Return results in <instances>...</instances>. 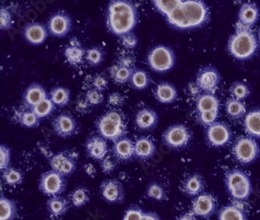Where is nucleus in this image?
<instances>
[{
	"instance_id": "obj_1",
	"label": "nucleus",
	"mask_w": 260,
	"mask_h": 220,
	"mask_svg": "<svg viewBox=\"0 0 260 220\" xmlns=\"http://www.w3.org/2000/svg\"><path fill=\"white\" fill-rule=\"evenodd\" d=\"M138 22L137 9L130 1H112L108 7L107 24L110 31L121 37L132 32Z\"/></svg>"
},
{
	"instance_id": "obj_2",
	"label": "nucleus",
	"mask_w": 260,
	"mask_h": 220,
	"mask_svg": "<svg viewBox=\"0 0 260 220\" xmlns=\"http://www.w3.org/2000/svg\"><path fill=\"white\" fill-rule=\"evenodd\" d=\"M257 39L255 34L241 24L236 33L232 35L228 43L231 54L238 59H247L252 57L256 52Z\"/></svg>"
},
{
	"instance_id": "obj_3",
	"label": "nucleus",
	"mask_w": 260,
	"mask_h": 220,
	"mask_svg": "<svg viewBox=\"0 0 260 220\" xmlns=\"http://www.w3.org/2000/svg\"><path fill=\"white\" fill-rule=\"evenodd\" d=\"M96 127L101 137L114 142L124 137L127 133L124 116L117 110H110L102 116Z\"/></svg>"
},
{
	"instance_id": "obj_4",
	"label": "nucleus",
	"mask_w": 260,
	"mask_h": 220,
	"mask_svg": "<svg viewBox=\"0 0 260 220\" xmlns=\"http://www.w3.org/2000/svg\"><path fill=\"white\" fill-rule=\"evenodd\" d=\"M225 183L231 196L238 201H245L250 197L252 185L250 178L240 169H232L225 176Z\"/></svg>"
},
{
	"instance_id": "obj_5",
	"label": "nucleus",
	"mask_w": 260,
	"mask_h": 220,
	"mask_svg": "<svg viewBox=\"0 0 260 220\" xmlns=\"http://www.w3.org/2000/svg\"><path fill=\"white\" fill-rule=\"evenodd\" d=\"M181 7L187 28L200 27L208 21L210 11L202 1H182Z\"/></svg>"
},
{
	"instance_id": "obj_6",
	"label": "nucleus",
	"mask_w": 260,
	"mask_h": 220,
	"mask_svg": "<svg viewBox=\"0 0 260 220\" xmlns=\"http://www.w3.org/2000/svg\"><path fill=\"white\" fill-rule=\"evenodd\" d=\"M148 63L154 71L164 73L174 67L175 55L171 48L160 45L149 52Z\"/></svg>"
},
{
	"instance_id": "obj_7",
	"label": "nucleus",
	"mask_w": 260,
	"mask_h": 220,
	"mask_svg": "<svg viewBox=\"0 0 260 220\" xmlns=\"http://www.w3.org/2000/svg\"><path fill=\"white\" fill-rule=\"evenodd\" d=\"M232 153L237 161L244 165L250 164L258 158L259 147L252 137L243 136L237 139Z\"/></svg>"
},
{
	"instance_id": "obj_8",
	"label": "nucleus",
	"mask_w": 260,
	"mask_h": 220,
	"mask_svg": "<svg viewBox=\"0 0 260 220\" xmlns=\"http://www.w3.org/2000/svg\"><path fill=\"white\" fill-rule=\"evenodd\" d=\"M65 176L54 170L46 172L41 176L39 189L49 197L60 196L66 189Z\"/></svg>"
},
{
	"instance_id": "obj_9",
	"label": "nucleus",
	"mask_w": 260,
	"mask_h": 220,
	"mask_svg": "<svg viewBox=\"0 0 260 220\" xmlns=\"http://www.w3.org/2000/svg\"><path fill=\"white\" fill-rule=\"evenodd\" d=\"M78 156L73 151H63L53 154L49 159L51 168L65 176L72 174L76 169Z\"/></svg>"
},
{
	"instance_id": "obj_10",
	"label": "nucleus",
	"mask_w": 260,
	"mask_h": 220,
	"mask_svg": "<svg viewBox=\"0 0 260 220\" xmlns=\"http://www.w3.org/2000/svg\"><path fill=\"white\" fill-rule=\"evenodd\" d=\"M166 145L171 149H181L188 145L191 140V134L185 126L176 124L166 130L162 134Z\"/></svg>"
},
{
	"instance_id": "obj_11",
	"label": "nucleus",
	"mask_w": 260,
	"mask_h": 220,
	"mask_svg": "<svg viewBox=\"0 0 260 220\" xmlns=\"http://www.w3.org/2000/svg\"><path fill=\"white\" fill-rule=\"evenodd\" d=\"M208 142L213 147H222L230 142L232 131L223 123H215L206 131Z\"/></svg>"
},
{
	"instance_id": "obj_12",
	"label": "nucleus",
	"mask_w": 260,
	"mask_h": 220,
	"mask_svg": "<svg viewBox=\"0 0 260 220\" xmlns=\"http://www.w3.org/2000/svg\"><path fill=\"white\" fill-rule=\"evenodd\" d=\"M100 193L107 202L113 204L121 203L125 196L123 185L115 179L103 181L100 185Z\"/></svg>"
},
{
	"instance_id": "obj_13",
	"label": "nucleus",
	"mask_w": 260,
	"mask_h": 220,
	"mask_svg": "<svg viewBox=\"0 0 260 220\" xmlns=\"http://www.w3.org/2000/svg\"><path fill=\"white\" fill-rule=\"evenodd\" d=\"M72 27V19L67 13L59 11L52 15L48 23L49 33L56 37H64Z\"/></svg>"
},
{
	"instance_id": "obj_14",
	"label": "nucleus",
	"mask_w": 260,
	"mask_h": 220,
	"mask_svg": "<svg viewBox=\"0 0 260 220\" xmlns=\"http://www.w3.org/2000/svg\"><path fill=\"white\" fill-rule=\"evenodd\" d=\"M220 82V75L217 70L211 66L203 68L199 72L196 78L198 87L206 92L213 94Z\"/></svg>"
},
{
	"instance_id": "obj_15",
	"label": "nucleus",
	"mask_w": 260,
	"mask_h": 220,
	"mask_svg": "<svg viewBox=\"0 0 260 220\" xmlns=\"http://www.w3.org/2000/svg\"><path fill=\"white\" fill-rule=\"evenodd\" d=\"M217 207L216 199L210 194L199 195L191 205L193 214L203 218H209L215 213Z\"/></svg>"
},
{
	"instance_id": "obj_16",
	"label": "nucleus",
	"mask_w": 260,
	"mask_h": 220,
	"mask_svg": "<svg viewBox=\"0 0 260 220\" xmlns=\"http://www.w3.org/2000/svg\"><path fill=\"white\" fill-rule=\"evenodd\" d=\"M53 127L55 133L59 137L68 138L76 132L77 122L74 117L70 114H62L55 119Z\"/></svg>"
},
{
	"instance_id": "obj_17",
	"label": "nucleus",
	"mask_w": 260,
	"mask_h": 220,
	"mask_svg": "<svg viewBox=\"0 0 260 220\" xmlns=\"http://www.w3.org/2000/svg\"><path fill=\"white\" fill-rule=\"evenodd\" d=\"M23 34L27 43L33 46H39L45 43L49 34L44 24L40 23H31L24 27Z\"/></svg>"
},
{
	"instance_id": "obj_18",
	"label": "nucleus",
	"mask_w": 260,
	"mask_h": 220,
	"mask_svg": "<svg viewBox=\"0 0 260 220\" xmlns=\"http://www.w3.org/2000/svg\"><path fill=\"white\" fill-rule=\"evenodd\" d=\"M85 149L90 157L101 161L108 154V144L105 138L100 136H92L87 140Z\"/></svg>"
},
{
	"instance_id": "obj_19",
	"label": "nucleus",
	"mask_w": 260,
	"mask_h": 220,
	"mask_svg": "<svg viewBox=\"0 0 260 220\" xmlns=\"http://www.w3.org/2000/svg\"><path fill=\"white\" fill-rule=\"evenodd\" d=\"M47 98L46 89L39 83H32L29 85L23 96L24 105L31 108Z\"/></svg>"
},
{
	"instance_id": "obj_20",
	"label": "nucleus",
	"mask_w": 260,
	"mask_h": 220,
	"mask_svg": "<svg viewBox=\"0 0 260 220\" xmlns=\"http://www.w3.org/2000/svg\"><path fill=\"white\" fill-rule=\"evenodd\" d=\"M85 49L76 38H72L64 50V56L70 64L78 66L85 58Z\"/></svg>"
},
{
	"instance_id": "obj_21",
	"label": "nucleus",
	"mask_w": 260,
	"mask_h": 220,
	"mask_svg": "<svg viewBox=\"0 0 260 220\" xmlns=\"http://www.w3.org/2000/svg\"><path fill=\"white\" fill-rule=\"evenodd\" d=\"M113 156L120 161H127L135 156V143L129 138L123 137L114 142Z\"/></svg>"
},
{
	"instance_id": "obj_22",
	"label": "nucleus",
	"mask_w": 260,
	"mask_h": 220,
	"mask_svg": "<svg viewBox=\"0 0 260 220\" xmlns=\"http://www.w3.org/2000/svg\"><path fill=\"white\" fill-rule=\"evenodd\" d=\"M155 153L154 141L149 137H141L135 142V156L140 159H149Z\"/></svg>"
},
{
	"instance_id": "obj_23",
	"label": "nucleus",
	"mask_w": 260,
	"mask_h": 220,
	"mask_svg": "<svg viewBox=\"0 0 260 220\" xmlns=\"http://www.w3.org/2000/svg\"><path fill=\"white\" fill-rule=\"evenodd\" d=\"M159 121L157 114L152 108H144L139 111L135 117V124L142 130L153 128Z\"/></svg>"
},
{
	"instance_id": "obj_24",
	"label": "nucleus",
	"mask_w": 260,
	"mask_h": 220,
	"mask_svg": "<svg viewBox=\"0 0 260 220\" xmlns=\"http://www.w3.org/2000/svg\"><path fill=\"white\" fill-rule=\"evenodd\" d=\"M239 21L245 27H249L253 25L259 17V11L256 4L254 3H246L241 7L239 11Z\"/></svg>"
},
{
	"instance_id": "obj_25",
	"label": "nucleus",
	"mask_w": 260,
	"mask_h": 220,
	"mask_svg": "<svg viewBox=\"0 0 260 220\" xmlns=\"http://www.w3.org/2000/svg\"><path fill=\"white\" fill-rule=\"evenodd\" d=\"M155 95L156 99L161 103H171L178 96V91L171 84L162 82L155 88Z\"/></svg>"
},
{
	"instance_id": "obj_26",
	"label": "nucleus",
	"mask_w": 260,
	"mask_h": 220,
	"mask_svg": "<svg viewBox=\"0 0 260 220\" xmlns=\"http://www.w3.org/2000/svg\"><path fill=\"white\" fill-rule=\"evenodd\" d=\"M204 189V180L199 174L190 175L183 183V190L188 196H197Z\"/></svg>"
},
{
	"instance_id": "obj_27",
	"label": "nucleus",
	"mask_w": 260,
	"mask_h": 220,
	"mask_svg": "<svg viewBox=\"0 0 260 220\" xmlns=\"http://www.w3.org/2000/svg\"><path fill=\"white\" fill-rule=\"evenodd\" d=\"M245 131L253 137H260V109L252 110L247 114L244 121Z\"/></svg>"
},
{
	"instance_id": "obj_28",
	"label": "nucleus",
	"mask_w": 260,
	"mask_h": 220,
	"mask_svg": "<svg viewBox=\"0 0 260 220\" xmlns=\"http://www.w3.org/2000/svg\"><path fill=\"white\" fill-rule=\"evenodd\" d=\"M46 207L51 215L59 216L68 212L69 209V202L63 197H50L46 202Z\"/></svg>"
},
{
	"instance_id": "obj_29",
	"label": "nucleus",
	"mask_w": 260,
	"mask_h": 220,
	"mask_svg": "<svg viewBox=\"0 0 260 220\" xmlns=\"http://www.w3.org/2000/svg\"><path fill=\"white\" fill-rule=\"evenodd\" d=\"M17 207L14 200L0 196V220H14L17 216Z\"/></svg>"
},
{
	"instance_id": "obj_30",
	"label": "nucleus",
	"mask_w": 260,
	"mask_h": 220,
	"mask_svg": "<svg viewBox=\"0 0 260 220\" xmlns=\"http://www.w3.org/2000/svg\"><path fill=\"white\" fill-rule=\"evenodd\" d=\"M218 220H247L242 208L235 205H226L220 209Z\"/></svg>"
},
{
	"instance_id": "obj_31",
	"label": "nucleus",
	"mask_w": 260,
	"mask_h": 220,
	"mask_svg": "<svg viewBox=\"0 0 260 220\" xmlns=\"http://www.w3.org/2000/svg\"><path fill=\"white\" fill-rule=\"evenodd\" d=\"M197 109L200 114L219 110V100L213 94H203L198 99Z\"/></svg>"
},
{
	"instance_id": "obj_32",
	"label": "nucleus",
	"mask_w": 260,
	"mask_h": 220,
	"mask_svg": "<svg viewBox=\"0 0 260 220\" xmlns=\"http://www.w3.org/2000/svg\"><path fill=\"white\" fill-rule=\"evenodd\" d=\"M135 71L134 67L122 66L118 63L117 65H113L110 68V75L114 80V82H117V84L127 83L132 79V75Z\"/></svg>"
},
{
	"instance_id": "obj_33",
	"label": "nucleus",
	"mask_w": 260,
	"mask_h": 220,
	"mask_svg": "<svg viewBox=\"0 0 260 220\" xmlns=\"http://www.w3.org/2000/svg\"><path fill=\"white\" fill-rule=\"evenodd\" d=\"M15 115L17 122L20 123L24 127H27V128H34L39 125L40 119L35 114L31 108L20 111Z\"/></svg>"
},
{
	"instance_id": "obj_34",
	"label": "nucleus",
	"mask_w": 260,
	"mask_h": 220,
	"mask_svg": "<svg viewBox=\"0 0 260 220\" xmlns=\"http://www.w3.org/2000/svg\"><path fill=\"white\" fill-rule=\"evenodd\" d=\"M49 98L55 105L63 107L69 102L71 91L64 87H56L51 91Z\"/></svg>"
},
{
	"instance_id": "obj_35",
	"label": "nucleus",
	"mask_w": 260,
	"mask_h": 220,
	"mask_svg": "<svg viewBox=\"0 0 260 220\" xmlns=\"http://www.w3.org/2000/svg\"><path fill=\"white\" fill-rule=\"evenodd\" d=\"M225 108H226V114L232 119L241 118L246 113L245 104L241 102L240 100L235 99V98L228 100Z\"/></svg>"
},
{
	"instance_id": "obj_36",
	"label": "nucleus",
	"mask_w": 260,
	"mask_h": 220,
	"mask_svg": "<svg viewBox=\"0 0 260 220\" xmlns=\"http://www.w3.org/2000/svg\"><path fill=\"white\" fill-rule=\"evenodd\" d=\"M3 179L9 186L21 185L24 180V174L20 169L9 167L3 173Z\"/></svg>"
},
{
	"instance_id": "obj_37",
	"label": "nucleus",
	"mask_w": 260,
	"mask_h": 220,
	"mask_svg": "<svg viewBox=\"0 0 260 220\" xmlns=\"http://www.w3.org/2000/svg\"><path fill=\"white\" fill-rule=\"evenodd\" d=\"M73 205L76 208L84 206L89 202L90 193L88 190L83 187L75 188L71 195Z\"/></svg>"
},
{
	"instance_id": "obj_38",
	"label": "nucleus",
	"mask_w": 260,
	"mask_h": 220,
	"mask_svg": "<svg viewBox=\"0 0 260 220\" xmlns=\"http://www.w3.org/2000/svg\"><path fill=\"white\" fill-rule=\"evenodd\" d=\"M55 108H56V105L53 103L50 98L48 97L47 98L43 100V102H41L40 103L32 108V109L35 114L39 117V119H41L49 117V115L53 114Z\"/></svg>"
},
{
	"instance_id": "obj_39",
	"label": "nucleus",
	"mask_w": 260,
	"mask_h": 220,
	"mask_svg": "<svg viewBox=\"0 0 260 220\" xmlns=\"http://www.w3.org/2000/svg\"><path fill=\"white\" fill-rule=\"evenodd\" d=\"M132 86L136 89H145L149 86L150 79H149V75L142 69H138L134 72L132 75Z\"/></svg>"
},
{
	"instance_id": "obj_40",
	"label": "nucleus",
	"mask_w": 260,
	"mask_h": 220,
	"mask_svg": "<svg viewBox=\"0 0 260 220\" xmlns=\"http://www.w3.org/2000/svg\"><path fill=\"white\" fill-rule=\"evenodd\" d=\"M231 95L232 98L242 100L250 95V90L245 84L242 82H235L230 88Z\"/></svg>"
},
{
	"instance_id": "obj_41",
	"label": "nucleus",
	"mask_w": 260,
	"mask_h": 220,
	"mask_svg": "<svg viewBox=\"0 0 260 220\" xmlns=\"http://www.w3.org/2000/svg\"><path fill=\"white\" fill-rule=\"evenodd\" d=\"M181 4V1H153L156 10L166 17L170 15Z\"/></svg>"
},
{
	"instance_id": "obj_42",
	"label": "nucleus",
	"mask_w": 260,
	"mask_h": 220,
	"mask_svg": "<svg viewBox=\"0 0 260 220\" xmlns=\"http://www.w3.org/2000/svg\"><path fill=\"white\" fill-rule=\"evenodd\" d=\"M87 61L93 66L100 65L103 60V53L102 49L98 47L91 48L88 49L86 56Z\"/></svg>"
},
{
	"instance_id": "obj_43",
	"label": "nucleus",
	"mask_w": 260,
	"mask_h": 220,
	"mask_svg": "<svg viewBox=\"0 0 260 220\" xmlns=\"http://www.w3.org/2000/svg\"><path fill=\"white\" fill-rule=\"evenodd\" d=\"M12 14L7 7H2L0 9V28L1 30H8L12 26Z\"/></svg>"
},
{
	"instance_id": "obj_44",
	"label": "nucleus",
	"mask_w": 260,
	"mask_h": 220,
	"mask_svg": "<svg viewBox=\"0 0 260 220\" xmlns=\"http://www.w3.org/2000/svg\"><path fill=\"white\" fill-rule=\"evenodd\" d=\"M147 195L156 201H162L165 198L166 193L164 188L156 183H152L147 189Z\"/></svg>"
},
{
	"instance_id": "obj_45",
	"label": "nucleus",
	"mask_w": 260,
	"mask_h": 220,
	"mask_svg": "<svg viewBox=\"0 0 260 220\" xmlns=\"http://www.w3.org/2000/svg\"><path fill=\"white\" fill-rule=\"evenodd\" d=\"M10 157L11 153L10 149L4 144L0 145V169L4 172L7 168L10 167Z\"/></svg>"
},
{
	"instance_id": "obj_46",
	"label": "nucleus",
	"mask_w": 260,
	"mask_h": 220,
	"mask_svg": "<svg viewBox=\"0 0 260 220\" xmlns=\"http://www.w3.org/2000/svg\"><path fill=\"white\" fill-rule=\"evenodd\" d=\"M219 110H215V111H209V112L201 113L199 114V120L202 124L205 126H211L212 124H215L216 119L218 117Z\"/></svg>"
},
{
	"instance_id": "obj_47",
	"label": "nucleus",
	"mask_w": 260,
	"mask_h": 220,
	"mask_svg": "<svg viewBox=\"0 0 260 220\" xmlns=\"http://www.w3.org/2000/svg\"><path fill=\"white\" fill-rule=\"evenodd\" d=\"M100 162L102 171L106 174L112 173L117 166L115 159H113L110 155H107L104 159H102Z\"/></svg>"
},
{
	"instance_id": "obj_48",
	"label": "nucleus",
	"mask_w": 260,
	"mask_h": 220,
	"mask_svg": "<svg viewBox=\"0 0 260 220\" xmlns=\"http://www.w3.org/2000/svg\"><path fill=\"white\" fill-rule=\"evenodd\" d=\"M103 93L99 90L93 88V89L88 90L85 96V99L89 102L91 105H99L102 103L103 101Z\"/></svg>"
},
{
	"instance_id": "obj_49",
	"label": "nucleus",
	"mask_w": 260,
	"mask_h": 220,
	"mask_svg": "<svg viewBox=\"0 0 260 220\" xmlns=\"http://www.w3.org/2000/svg\"><path fill=\"white\" fill-rule=\"evenodd\" d=\"M145 212L137 205H132L126 211L123 220H141Z\"/></svg>"
},
{
	"instance_id": "obj_50",
	"label": "nucleus",
	"mask_w": 260,
	"mask_h": 220,
	"mask_svg": "<svg viewBox=\"0 0 260 220\" xmlns=\"http://www.w3.org/2000/svg\"><path fill=\"white\" fill-rule=\"evenodd\" d=\"M120 43L126 49H133L138 44V38L134 33L129 32L120 37Z\"/></svg>"
},
{
	"instance_id": "obj_51",
	"label": "nucleus",
	"mask_w": 260,
	"mask_h": 220,
	"mask_svg": "<svg viewBox=\"0 0 260 220\" xmlns=\"http://www.w3.org/2000/svg\"><path fill=\"white\" fill-rule=\"evenodd\" d=\"M125 102V98L120 92H113L109 95L108 103L112 106H121Z\"/></svg>"
},
{
	"instance_id": "obj_52",
	"label": "nucleus",
	"mask_w": 260,
	"mask_h": 220,
	"mask_svg": "<svg viewBox=\"0 0 260 220\" xmlns=\"http://www.w3.org/2000/svg\"><path fill=\"white\" fill-rule=\"evenodd\" d=\"M92 85L94 86V88L102 92L107 88L108 82H107L105 77L103 76V75H97L93 78Z\"/></svg>"
},
{
	"instance_id": "obj_53",
	"label": "nucleus",
	"mask_w": 260,
	"mask_h": 220,
	"mask_svg": "<svg viewBox=\"0 0 260 220\" xmlns=\"http://www.w3.org/2000/svg\"><path fill=\"white\" fill-rule=\"evenodd\" d=\"M135 63V57L131 54H123L119 58L118 64L126 67H133Z\"/></svg>"
},
{
	"instance_id": "obj_54",
	"label": "nucleus",
	"mask_w": 260,
	"mask_h": 220,
	"mask_svg": "<svg viewBox=\"0 0 260 220\" xmlns=\"http://www.w3.org/2000/svg\"><path fill=\"white\" fill-rule=\"evenodd\" d=\"M90 105H91V104H90L86 99H81L78 101L76 108L78 112L81 113V114H85L88 112Z\"/></svg>"
},
{
	"instance_id": "obj_55",
	"label": "nucleus",
	"mask_w": 260,
	"mask_h": 220,
	"mask_svg": "<svg viewBox=\"0 0 260 220\" xmlns=\"http://www.w3.org/2000/svg\"><path fill=\"white\" fill-rule=\"evenodd\" d=\"M85 173H86L88 176H91V177H95L97 173L96 169H95V166H93L91 163H87V164L85 165Z\"/></svg>"
},
{
	"instance_id": "obj_56",
	"label": "nucleus",
	"mask_w": 260,
	"mask_h": 220,
	"mask_svg": "<svg viewBox=\"0 0 260 220\" xmlns=\"http://www.w3.org/2000/svg\"><path fill=\"white\" fill-rule=\"evenodd\" d=\"M141 220H160V218L153 212H145Z\"/></svg>"
},
{
	"instance_id": "obj_57",
	"label": "nucleus",
	"mask_w": 260,
	"mask_h": 220,
	"mask_svg": "<svg viewBox=\"0 0 260 220\" xmlns=\"http://www.w3.org/2000/svg\"><path fill=\"white\" fill-rule=\"evenodd\" d=\"M178 220H197L194 215L191 214H184V215H181Z\"/></svg>"
},
{
	"instance_id": "obj_58",
	"label": "nucleus",
	"mask_w": 260,
	"mask_h": 220,
	"mask_svg": "<svg viewBox=\"0 0 260 220\" xmlns=\"http://www.w3.org/2000/svg\"><path fill=\"white\" fill-rule=\"evenodd\" d=\"M258 39H259V42H260V29H259V31H258Z\"/></svg>"
},
{
	"instance_id": "obj_59",
	"label": "nucleus",
	"mask_w": 260,
	"mask_h": 220,
	"mask_svg": "<svg viewBox=\"0 0 260 220\" xmlns=\"http://www.w3.org/2000/svg\"><path fill=\"white\" fill-rule=\"evenodd\" d=\"M49 220H53V219H49Z\"/></svg>"
}]
</instances>
